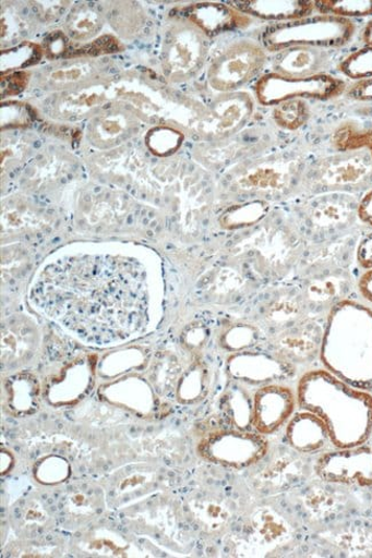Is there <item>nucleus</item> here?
Returning a JSON list of instances; mask_svg holds the SVG:
<instances>
[{
	"instance_id": "44",
	"label": "nucleus",
	"mask_w": 372,
	"mask_h": 558,
	"mask_svg": "<svg viewBox=\"0 0 372 558\" xmlns=\"http://www.w3.org/2000/svg\"><path fill=\"white\" fill-rule=\"evenodd\" d=\"M29 75L27 73H16L7 78V85H3V96L17 95L26 87Z\"/></svg>"
},
{
	"instance_id": "40",
	"label": "nucleus",
	"mask_w": 372,
	"mask_h": 558,
	"mask_svg": "<svg viewBox=\"0 0 372 558\" xmlns=\"http://www.w3.org/2000/svg\"><path fill=\"white\" fill-rule=\"evenodd\" d=\"M71 43L68 37L61 33L56 32L45 39L44 51L50 59L69 58L71 57Z\"/></svg>"
},
{
	"instance_id": "18",
	"label": "nucleus",
	"mask_w": 372,
	"mask_h": 558,
	"mask_svg": "<svg viewBox=\"0 0 372 558\" xmlns=\"http://www.w3.org/2000/svg\"><path fill=\"white\" fill-rule=\"evenodd\" d=\"M332 56L328 50L312 46H291L275 53L272 68L278 75L293 78H308L325 73L331 65Z\"/></svg>"
},
{
	"instance_id": "28",
	"label": "nucleus",
	"mask_w": 372,
	"mask_h": 558,
	"mask_svg": "<svg viewBox=\"0 0 372 558\" xmlns=\"http://www.w3.org/2000/svg\"><path fill=\"white\" fill-rule=\"evenodd\" d=\"M272 118L278 128L293 132L308 124L311 109L307 100H288L274 107Z\"/></svg>"
},
{
	"instance_id": "2",
	"label": "nucleus",
	"mask_w": 372,
	"mask_h": 558,
	"mask_svg": "<svg viewBox=\"0 0 372 558\" xmlns=\"http://www.w3.org/2000/svg\"><path fill=\"white\" fill-rule=\"evenodd\" d=\"M322 361L347 383L372 386V313L353 301L344 300L332 310L324 331Z\"/></svg>"
},
{
	"instance_id": "17",
	"label": "nucleus",
	"mask_w": 372,
	"mask_h": 558,
	"mask_svg": "<svg viewBox=\"0 0 372 558\" xmlns=\"http://www.w3.org/2000/svg\"><path fill=\"white\" fill-rule=\"evenodd\" d=\"M106 506L105 494L93 483L68 487L59 501L60 517L67 526H82L98 518Z\"/></svg>"
},
{
	"instance_id": "30",
	"label": "nucleus",
	"mask_w": 372,
	"mask_h": 558,
	"mask_svg": "<svg viewBox=\"0 0 372 558\" xmlns=\"http://www.w3.org/2000/svg\"><path fill=\"white\" fill-rule=\"evenodd\" d=\"M15 521L21 531L32 534L48 530L52 522L48 509L36 499L25 501L16 509Z\"/></svg>"
},
{
	"instance_id": "11",
	"label": "nucleus",
	"mask_w": 372,
	"mask_h": 558,
	"mask_svg": "<svg viewBox=\"0 0 372 558\" xmlns=\"http://www.w3.org/2000/svg\"><path fill=\"white\" fill-rule=\"evenodd\" d=\"M304 167L292 154L272 156L248 170L240 179L242 190L284 197L299 185Z\"/></svg>"
},
{
	"instance_id": "1",
	"label": "nucleus",
	"mask_w": 372,
	"mask_h": 558,
	"mask_svg": "<svg viewBox=\"0 0 372 558\" xmlns=\"http://www.w3.org/2000/svg\"><path fill=\"white\" fill-rule=\"evenodd\" d=\"M32 300L67 330L100 345L142 333L148 323L146 270L115 255H76L45 267Z\"/></svg>"
},
{
	"instance_id": "16",
	"label": "nucleus",
	"mask_w": 372,
	"mask_h": 558,
	"mask_svg": "<svg viewBox=\"0 0 372 558\" xmlns=\"http://www.w3.org/2000/svg\"><path fill=\"white\" fill-rule=\"evenodd\" d=\"M304 456L295 450L278 453L261 473L254 476V486L266 494L290 490L308 476L309 469Z\"/></svg>"
},
{
	"instance_id": "35",
	"label": "nucleus",
	"mask_w": 372,
	"mask_h": 558,
	"mask_svg": "<svg viewBox=\"0 0 372 558\" xmlns=\"http://www.w3.org/2000/svg\"><path fill=\"white\" fill-rule=\"evenodd\" d=\"M120 536L116 534L113 538H110L109 536H98V534H92L89 538L84 542L82 545H84L85 551L89 554H95L99 556H127V548L125 543L122 542L121 544L119 542L123 541L122 538L119 542H115Z\"/></svg>"
},
{
	"instance_id": "36",
	"label": "nucleus",
	"mask_w": 372,
	"mask_h": 558,
	"mask_svg": "<svg viewBox=\"0 0 372 558\" xmlns=\"http://www.w3.org/2000/svg\"><path fill=\"white\" fill-rule=\"evenodd\" d=\"M336 145L339 151L365 149L372 157V130H344L338 133Z\"/></svg>"
},
{
	"instance_id": "8",
	"label": "nucleus",
	"mask_w": 372,
	"mask_h": 558,
	"mask_svg": "<svg viewBox=\"0 0 372 558\" xmlns=\"http://www.w3.org/2000/svg\"><path fill=\"white\" fill-rule=\"evenodd\" d=\"M347 90L346 83L329 74L308 78H293L269 73L255 83L254 95L265 107L301 99L327 101L336 99Z\"/></svg>"
},
{
	"instance_id": "7",
	"label": "nucleus",
	"mask_w": 372,
	"mask_h": 558,
	"mask_svg": "<svg viewBox=\"0 0 372 558\" xmlns=\"http://www.w3.org/2000/svg\"><path fill=\"white\" fill-rule=\"evenodd\" d=\"M207 53V37L181 19L170 27L163 41L161 66L171 82H185L200 73Z\"/></svg>"
},
{
	"instance_id": "14",
	"label": "nucleus",
	"mask_w": 372,
	"mask_h": 558,
	"mask_svg": "<svg viewBox=\"0 0 372 558\" xmlns=\"http://www.w3.org/2000/svg\"><path fill=\"white\" fill-rule=\"evenodd\" d=\"M324 331L310 317L299 320L292 327L274 335L271 352L292 365L312 363L321 353Z\"/></svg>"
},
{
	"instance_id": "19",
	"label": "nucleus",
	"mask_w": 372,
	"mask_h": 558,
	"mask_svg": "<svg viewBox=\"0 0 372 558\" xmlns=\"http://www.w3.org/2000/svg\"><path fill=\"white\" fill-rule=\"evenodd\" d=\"M308 313L300 289L281 288L268 300L263 317L266 327L276 335L304 319Z\"/></svg>"
},
{
	"instance_id": "21",
	"label": "nucleus",
	"mask_w": 372,
	"mask_h": 558,
	"mask_svg": "<svg viewBox=\"0 0 372 558\" xmlns=\"http://www.w3.org/2000/svg\"><path fill=\"white\" fill-rule=\"evenodd\" d=\"M237 10L245 15H251L274 23L289 22L309 17L315 11L311 0H248V2H235Z\"/></svg>"
},
{
	"instance_id": "12",
	"label": "nucleus",
	"mask_w": 372,
	"mask_h": 558,
	"mask_svg": "<svg viewBox=\"0 0 372 558\" xmlns=\"http://www.w3.org/2000/svg\"><path fill=\"white\" fill-rule=\"evenodd\" d=\"M253 112V101L247 93H227L201 114L197 133L207 140H218L237 133Z\"/></svg>"
},
{
	"instance_id": "37",
	"label": "nucleus",
	"mask_w": 372,
	"mask_h": 558,
	"mask_svg": "<svg viewBox=\"0 0 372 558\" xmlns=\"http://www.w3.org/2000/svg\"><path fill=\"white\" fill-rule=\"evenodd\" d=\"M41 51L37 45L22 44L17 49L7 53V58L2 57L3 70L19 69L35 63L40 58Z\"/></svg>"
},
{
	"instance_id": "23",
	"label": "nucleus",
	"mask_w": 372,
	"mask_h": 558,
	"mask_svg": "<svg viewBox=\"0 0 372 558\" xmlns=\"http://www.w3.org/2000/svg\"><path fill=\"white\" fill-rule=\"evenodd\" d=\"M188 510L194 523L208 534L220 533L231 518L229 508L216 499H193Z\"/></svg>"
},
{
	"instance_id": "27",
	"label": "nucleus",
	"mask_w": 372,
	"mask_h": 558,
	"mask_svg": "<svg viewBox=\"0 0 372 558\" xmlns=\"http://www.w3.org/2000/svg\"><path fill=\"white\" fill-rule=\"evenodd\" d=\"M103 27V17L97 8L92 5H79L65 21L68 35L77 40H87Z\"/></svg>"
},
{
	"instance_id": "20",
	"label": "nucleus",
	"mask_w": 372,
	"mask_h": 558,
	"mask_svg": "<svg viewBox=\"0 0 372 558\" xmlns=\"http://www.w3.org/2000/svg\"><path fill=\"white\" fill-rule=\"evenodd\" d=\"M331 433L328 426L313 412H298L292 415L287 427L290 447L301 454H313L327 445Z\"/></svg>"
},
{
	"instance_id": "41",
	"label": "nucleus",
	"mask_w": 372,
	"mask_h": 558,
	"mask_svg": "<svg viewBox=\"0 0 372 558\" xmlns=\"http://www.w3.org/2000/svg\"><path fill=\"white\" fill-rule=\"evenodd\" d=\"M358 266L365 270L372 269V229L364 234L356 247Z\"/></svg>"
},
{
	"instance_id": "38",
	"label": "nucleus",
	"mask_w": 372,
	"mask_h": 558,
	"mask_svg": "<svg viewBox=\"0 0 372 558\" xmlns=\"http://www.w3.org/2000/svg\"><path fill=\"white\" fill-rule=\"evenodd\" d=\"M71 470L67 461L61 458L50 457L45 459L38 470L36 471V476L39 482L45 484H57L68 478V475L55 472V471H65Z\"/></svg>"
},
{
	"instance_id": "5",
	"label": "nucleus",
	"mask_w": 372,
	"mask_h": 558,
	"mask_svg": "<svg viewBox=\"0 0 372 558\" xmlns=\"http://www.w3.org/2000/svg\"><path fill=\"white\" fill-rule=\"evenodd\" d=\"M356 195L329 193L311 196L298 207V223L319 243L344 239L359 221Z\"/></svg>"
},
{
	"instance_id": "29",
	"label": "nucleus",
	"mask_w": 372,
	"mask_h": 558,
	"mask_svg": "<svg viewBox=\"0 0 372 558\" xmlns=\"http://www.w3.org/2000/svg\"><path fill=\"white\" fill-rule=\"evenodd\" d=\"M269 209L267 202L253 201L228 209L221 219V223L228 229L252 226L265 219Z\"/></svg>"
},
{
	"instance_id": "33",
	"label": "nucleus",
	"mask_w": 372,
	"mask_h": 558,
	"mask_svg": "<svg viewBox=\"0 0 372 558\" xmlns=\"http://www.w3.org/2000/svg\"><path fill=\"white\" fill-rule=\"evenodd\" d=\"M183 133L175 128L158 126L151 130L146 142L153 153L169 156L178 151L183 143Z\"/></svg>"
},
{
	"instance_id": "9",
	"label": "nucleus",
	"mask_w": 372,
	"mask_h": 558,
	"mask_svg": "<svg viewBox=\"0 0 372 558\" xmlns=\"http://www.w3.org/2000/svg\"><path fill=\"white\" fill-rule=\"evenodd\" d=\"M267 62L262 44L239 40L228 46L207 69V83L214 89L231 93L257 77Z\"/></svg>"
},
{
	"instance_id": "42",
	"label": "nucleus",
	"mask_w": 372,
	"mask_h": 558,
	"mask_svg": "<svg viewBox=\"0 0 372 558\" xmlns=\"http://www.w3.org/2000/svg\"><path fill=\"white\" fill-rule=\"evenodd\" d=\"M348 98L372 105V80L355 83L346 90Z\"/></svg>"
},
{
	"instance_id": "13",
	"label": "nucleus",
	"mask_w": 372,
	"mask_h": 558,
	"mask_svg": "<svg viewBox=\"0 0 372 558\" xmlns=\"http://www.w3.org/2000/svg\"><path fill=\"white\" fill-rule=\"evenodd\" d=\"M297 404L298 399L290 387L265 385L253 397L252 426L262 435H271L289 423Z\"/></svg>"
},
{
	"instance_id": "10",
	"label": "nucleus",
	"mask_w": 372,
	"mask_h": 558,
	"mask_svg": "<svg viewBox=\"0 0 372 558\" xmlns=\"http://www.w3.org/2000/svg\"><path fill=\"white\" fill-rule=\"evenodd\" d=\"M268 451L262 434L223 430L208 434L199 445L200 454L207 461L231 469H245L261 461Z\"/></svg>"
},
{
	"instance_id": "22",
	"label": "nucleus",
	"mask_w": 372,
	"mask_h": 558,
	"mask_svg": "<svg viewBox=\"0 0 372 558\" xmlns=\"http://www.w3.org/2000/svg\"><path fill=\"white\" fill-rule=\"evenodd\" d=\"M250 536L257 545L277 547L290 541L287 520L271 507H262L251 518Z\"/></svg>"
},
{
	"instance_id": "39",
	"label": "nucleus",
	"mask_w": 372,
	"mask_h": 558,
	"mask_svg": "<svg viewBox=\"0 0 372 558\" xmlns=\"http://www.w3.org/2000/svg\"><path fill=\"white\" fill-rule=\"evenodd\" d=\"M122 49L123 46L118 39L111 36H104L76 50L73 57H97L119 52Z\"/></svg>"
},
{
	"instance_id": "32",
	"label": "nucleus",
	"mask_w": 372,
	"mask_h": 558,
	"mask_svg": "<svg viewBox=\"0 0 372 558\" xmlns=\"http://www.w3.org/2000/svg\"><path fill=\"white\" fill-rule=\"evenodd\" d=\"M338 70L345 77L356 83L372 80V46H363L348 54L340 61Z\"/></svg>"
},
{
	"instance_id": "26",
	"label": "nucleus",
	"mask_w": 372,
	"mask_h": 558,
	"mask_svg": "<svg viewBox=\"0 0 372 558\" xmlns=\"http://www.w3.org/2000/svg\"><path fill=\"white\" fill-rule=\"evenodd\" d=\"M9 385V409L16 415H27L37 410L38 385L35 378L14 376Z\"/></svg>"
},
{
	"instance_id": "4",
	"label": "nucleus",
	"mask_w": 372,
	"mask_h": 558,
	"mask_svg": "<svg viewBox=\"0 0 372 558\" xmlns=\"http://www.w3.org/2000/svg\"><path fill=\"white\" fill-rule=\"evenodd\" d=\"M299 185L312 196L365 193L372 189V157L365 149L322 157L304 171Z\"/></svg>"
},
{
	"instance_id": "25",
	"label": "nucleus",
	"mask_w": 372,
	"mask_h": 558,
	"mask_svg": "<svg viewBox=\"0 0 372 558\" xmlns=\"http://www.w3.org/2000/svg\"><path fill=\"white\" fill-rule=\"evenodd\" d=\"M131 130V123L123 113H106L92 121L88 136L92 144L111 145L119 143Z\"/></svg>"
},
{
	"instance_id": "24",
	"label": "nucleus",
	"mask_w": 372,
	"mask_h": 558,
	"mask_svg": "<svg viewBox=\"0 0 372 558\" xmlns=\"http://www.w3.org/2000/svg\"><path fill=\"white\" fill-rule=\"evenodd\" d=\"M156 482V474L149 468L137 466L125 471L115 481L112 500L124 504L148 494Z\"/></svg>"
},
{
	"instance_id": "45",
	"label": "nucleus",
	"mask_w": 372,
	"mask_h": 558,
	"mask_svg": "<svg viewBox=\"0 0 372 558\" xmlns=\"http://www.w3.org/2000/svg\"><path fill=\"white\" fill-rule=\"evenodd\" d=\"M357 287L362 298L372 304V269L360 276Z\"/></svg>"
},
{
	"instance_id": "6",
	"label": "nucleus",
	"mask_w": 372,
	"mask_h": 558,
	"mask_svg": "<svg viewBox=\"0 0 372 558\" xmlns=\"http://www.w3.org/2000/svg\"><path fill=\"white\" fill-rule=\"evenodd\" d=\"M347 255H323L307 262L308 278L300 291L308 312L321 313L346 300L355 288V278Z\"/></svg>"
},
{
	"instance_id": "31",
	"label": "nucleus",
	"mask_w": 372,
	"mask_h": 558,
	"mask_svg": "<svg viewBox=\"0 0 372 558\" xmlns=\"http://www.w3.org/2000/svg\"><path fill=\"white\" fill-rule=\"evenodd\" d=\"M315 11L351 20L372 15V0H316Z\"/></svg>"
},
{
	"instance_id": "46",
	"label": "nucleus",
	"mask_w": 372,
	"mask_h": 558,
	"mask_svg": "<svg viewBox=\"0 0 372 558\" xmlns=\"http://www.w3.org/2000/svg\"><path fill=\"white\" fill-rule=\"evenodd\" d=\"M361 39L365 46H372V20L362 29Z\"/></svg>"
},
{
	"instance_id": "3",
	"label": "nucleus",
	"mask_w": 372,
	"mask_h": 558,
	"mask_svg": "<svg viewBox=\"0 0 372 558\" xmlns=\"http://www.w3.org/2000/svg\"><path fill=\"white\" fill-rule=\"evenodd\" d=\"M357 33L352 20L329 14L311 15L289 22L272 23L261 35L265 51L277 53L291 46H312L323 50L344 48Z\"/></svg>"
},
{
	"instance_id": "15",
	"label": "nucleus",
	"mask_w": 372,
	"mask_h": 558,
	"mask_svg": "<svg viewBox=\"0 0 372 558\" xmlns=\"http://www.w3.org/2000/svg\"><path fill=\"white\" fill-rule=\"evenodd\" d=\"M180 17L192 23L207 38L245 27L250 23L248 15L235 7L221 3H196L184 7Z\"/></svg>"
},
{
	"instance_id": "34",
	"label": "nucleus",
	"mask_w": 372,
	"mask_h": 558,
	"mask_svg": "<svg viewBox=\"0 0 372 558\" xmlns=\"http://www.w3.org/2000/svg\"><path fill=\"white\" fill-rule=\"evenodd\" d=\"M205 369L200 366L193 367L181 378L179 385V400L183 402L196 401L205 388Z\"/></svg>"
},
{
	"instance_id": "43",
	"label": "nucleus",
	"mask_w": 372,
	"mask_h": 558,
	"mask_svg": "<svg viewBox=\"0 0 372 558\" xmlns=\"http://www.w3.org/2000/svg\"><path fill=\"white\" fill-rule=\"evenodd\" d=\"M358 218L361 223L372 229V189L359 199Z\"/></svg>"
}]
</instances>
